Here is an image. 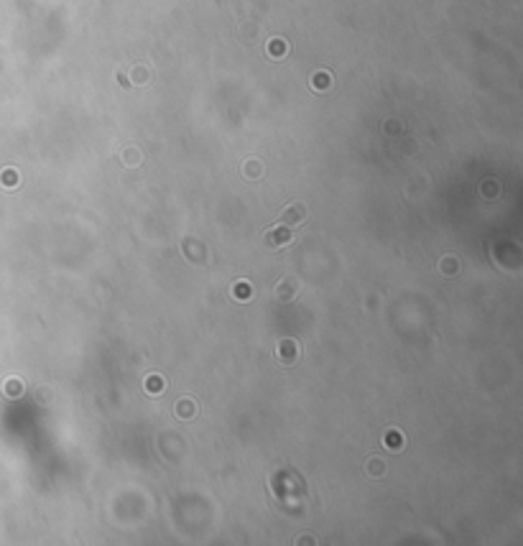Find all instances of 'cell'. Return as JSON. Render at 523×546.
I'll return each instance as SVG.
<instances>
[{"instance_id": "obj_1", "label": "cell", "mask_w": 523, "mask_h": 546, "mask_svg": "<svg viewBox=\"0 0 523 546\" xmlns=\"http://www.w3.org/2000/svg\"><path fill=\"white\" fill-rule=\"evenodd\" d=\"M266 243L268 245H278V248H283V245H288L291 243V230L286 227V225H281V227H273L271 233H268V238H266Z\"/></svg>"}, {"instance_id": "obj_9", "label": "cell", "mask_w": 523, "mask_h": 546, "mask_svg": "<svg viewBox=\"0 0 523 546\" xmlns=\"http://www.w3.org/2000/svg\"><path fill=\"white\" fill-rule=\"evenodd\" d=\"M329 82V74H314V84H316V90H319V84H327Z\"/></svg>"}, {"instance_id": "obj_4", "label": "cell", "mask_w": 523, "mask_h": 546, "mask_svg": "<svg viewBox=\"0 0 523 546\" xmlns=\"http://www.w3.org/2000/svg\"><path fill=\"white\" fill-rule=\"evenodd\" d=\"M146 386H148V393H151V396H158V393L163 391V378H158V376H151V378L146 381Z\"/></svg>"}, {"instance_id": "obj_3", "label": "cell", "mask_w": 523, "mask_h": 546, "mask_svg": "<svg viewBox=\"0 0 523 546\" xmlns=\"http://www.w3.org/2000/svg\"><path fill=\"white\" fill-rule=\"evenodd\" d=\"M304 205H291L286 212H283V222H301L304 220Z\"/></svg>"}, {"instance_id": "obj_5", "label": "cell", "mask_w": 523, "mask_h": 546, "mask_svg": "<svg viewBox=\"0 0 523 546\" xmlns=\"http://www.w3.org/2000/svg\"><path fill=\"white\" fill-rule=\"evenodd\" d=\"M386 444H388L391 449H398V447H403V437H401L396 429H391V432L386 434Z\"/></svg>"}, {"instance_id": "obj_2", "label": "cell", "mask_w": 523, "mask_h": 546, "mask_svg": "<svg viewBox=\"0 0 523 546\" xmlns=\"http://www.w3.org/2000/svg\"><path fill=\"white\" fill-rule=\"evenodd\" d=\"M299 347H296V342L294 339H283L281 344H278V357L283 360V362H294L296 357H299V352H296Z\"/></svg>"}, {"instance_id": "obj_6", "label": "cell", "mask_w": 523, "mask_h": 546, "mask_svg": "<svg viewBox=\"0 0 523 546\" xmlns=\"http://www.w3.org/2000/svg\"><path fill=\"white\" fill-rule=\"evenodd\" d=\"M233 296H235V299H250V286H248L245 281L235 283V286H233Z\"/></svg>"}, {"instance_id": "obj_7", "label": "cell", "mask_w": 523, "mask_h": 546, "mask_svg": "<svg viewBox=\"0 0 523 546\" xmlns=\"http://www.w3.org/2000/svg\"><path fill=\"white\" fill-rule=\"evenodd\" d=\"M271 54L273 56H281V54H286V41H271Z\"/></svg>"}, {"instance_id": "obj_8", "label": "cell", "mask_w": 523, "mask_h": 546, "mask_svg": "<svg viewBox=\"0 0 523 546\" xmlns=\"http://www.w3.org/2000/svg\"><path fill=\"white\" fill-rule=\"evenodd\" d=\"M179 411H182V414H179V416H184V419H189V416H192V414H194V411H192V404H187V401H184V404H182V409H179Z\"/></svg>"}]
</instances>
